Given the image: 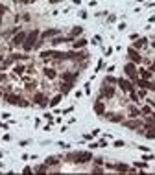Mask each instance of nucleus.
I'll return each mask as SVG.
<instances>
[{
  "instance_id": "1",
  "label": "nucleus",
  "mask_w": 155,
  "mask_h": 175,
  "mask_svg": "<svg viewBox=\"0 0 155 175\" xmlns=\"http://www.w3.org/2000/svg\"><path fill=\"white\" fill-rule=\"evenodd\" d=\"M37 39H39V32L37 30H32L28 35H26V39H24V42H22V48L26 50V52H30L32 48H35V42H37Z\"/></svg>"
},
{
  "instance_id": "2",
  "label": "nucleus",
  "mask_w": 155,
  "mask_h": 175,
  "mask_svg": "<svg viewBox=\"0 0 155 175\" xmlns=\"http://www.w3.org/2000/svg\"><path fill=\"white\" fill-rule=\"evenodd\" d=\"M70 158L74 164H83V162H87V160H91L92 158V155L89 153V151H81V153H76V155H70Z\"/></svg>"
},
{
  "instance_id": "3",
  "label": "nucleus",
  "mask_w": 155,
  "mask_h": 175,
  "mask_svg": "<svg viewBox=\"0 0 155 175\" xmlns=\"http://www.w3.org/2000/svg\"><path fill=\"white\" fill-rule=\"evenodd\" d=\"M6 100H7V102H9V103H15V105H21V107H26V105H28V103H26V102H22V100L19 98L17 94H7V96H6Z\"/></svg>"
},
{
  "instance_id": "4",
  "label": "nucleus",
  "mask_w": 155,
  "mask_h": 175,
  "mask_svg": "<svg viewBox=\"0 0 155 175\" xmlns=\"http://www.w3.org/2000/svg\"><path fill=\"white\" fill-rule=\"evenodd\" d=\"M124 72H126L127 76L131 77V79H137V68H135L133 63H127L126 67H124Z\"/></svg>"
},
{
  "instance_id": "5",
  "label": "nucleus",
  "mask_w": 155,
  "mask_h": 175,
  "mask_svg": "<svg viewBox=\"0 0 155 175\" xmlns=\"http://www.w3.org/2000/svg\"><path fill=\"white\" fill-rule=\"evenodd\" d=\"M116 83H118V87L122 88V90H126V92H131V90H133V85H131L127 79H124V77H120Z\"/></svg>"
},
{
  "instance_id": "6",
  "label": "nucleus",
  "mask_w": 155,
  "mask_h": 175,
  "mask_svg": "<svg viewBox=\"0 0 155 175\" xmlns=\"http://www.w3.org/2000/svg\"><path fill=\"white\" fill-rule=\"evenodd\" d=\"M26 35H28L26 32H19V33H17V35H15V37H13V44H15V46L22 44V42H24V39H26Z\"/></svg>"
},
{
  "instance_id": "7",
  "label": "nucleus",
  "mask_w": 155,
  "mask_h": 175,
  "mask_svg": "<svg viewBox=\"0 0 155 175\" xmlns=\"http://www.w3.org/2000/svg\"><path fill=\"white\" fill-rule=\"evenodd\" d=\"M127 55L133 59V63H140V61H142V57L138 55V52H137L135 48H129V50H127Z\"/></svg>"
},
{
  "instance_id": "8",
  "label": "nucleus",
  "mask_w": 155,
  "mask_h": 175,
  "mask_svg": "<svg viewBox=\"0 0 155 175\" xmlns=\"http://www.w3.org/2000/svg\"><path fill=\"white\" fill-rule=\"evenodd\" d=\"M33 102H35V103H39L41 107H44V105H46V96H44V94H41V92H37V94H35V98H33Z\"/></svg>"
},
{
  "instance_id": "9",
  "label": "nucleus",
  "mask_w": 155,
  "mask_h": 175,
  "mask_svg": "<svg viewBox=\"0 0 155 175\" xmlns=\"http://www.w3.org/2000/svg\"><path fill=\"white\" fill-rule=\"evenodd\" d=\"M133 46H135V48H138V50L144 48V46H148V39H144V37H142V39H137Z\"/></svg>"
},
{
  "instance_id": "10",
  "label": "nucleus",
  "mask_w": 155,
  "mask_h": 175,
  "mask_svg": "<svg viewBox=\"0 0 155 175\" xmlns=\"http://www.w3.org/2000/svg\"><path fill=\"white\" fill-rule=\"evenodd\" d=\"M63 79H65V83H74V81L78 79V76H76V74H65V76H63Z\"/></svg>"
},
{
  "instance_id": "11",
  "label": "nucleus",
  "mask_w": 155,
  "mask_h": 175,
  "mask_svg": "<svg viewBox=\"0 0 155 175\" xmlns=\"http://www.w3.org/2000/svg\"><path fill=\"white\" fill-rule=\"evenodd\" d=\"M103 111H105L103 103H102V102H96V103H94V112H96V114H103Z\"/></svg>"
},
{
  "instance_id": "12",
  "label": "nucleus",
  "mask_w": 155,
  "mask_h": 175,
  "mask_svg": "<svg viewBox=\"0 0 155 175\" xmlns=\"http://www.w3.org/2000/svg\"><path fill=\"white\" fill-rule=\"evenodd\" d=\"M109 168H115V170H118V172H129V168H127L126 164H111Z\"/></svg>"
},
{
  "instance_id": "13",
  "label": "nucleus",
  "mask_w": 155,
  "mask_h": 175,
  "mask_svg": "<svg viewBox=\"0 0 155 175\" xmlns=\"http://www.w3.org/2000/svg\"><path fill=\"white\" fill-rule=\"evenodd\" d=\"M102 94H103V96H105V98H111V96H113V94H115V90H113V88H111V87H103V90H102Z\"/></svg>"
},
{
  "instance_id": "14",
  "label": "nucleus",
  "mask_w": 155,
  "mask_h": 175,
  "mask_svg": "<svg viewBox=\"0 0 155 175\" xmlns=\"http://www.w3.org/2000/svg\"><path fill=\"white\" fill-rule=\"evenodd\" d=\"M57 162H59V158H57V157H48L44 160V164L46 166H54V164H57Z\"/></svg>"
},
{
  "instance_id": "15",
  "label": "nucleus",
  "mask_w": 155,
  "mask_h": 175,
  "mask_svg": "<svg viewBox=\"0 0 155 175\" xmlns=\"http://www.w3.org/2000/svg\"><path fill=\"white\" fill-rule=\"evenodd\" d=\"M81 32H83V28H81V26H76V28L72 30V35H70V39H74V37H78V35H81Z\"/></svg>"
},
{
  "instance_id": "16",
  "label": "nucleus",
  "mask_w": 155,
  "mask_h": 175,
  "mask_svg": "<svg viewBox=\"0 0 155 175\" xmlns=\"http://www.w3.org/2000/svg\"><path fill=\"white\" fill-rule=\"evenodd\" d=\"M83 46H87V39H79L74 42V48H83Z\"/></svg>"
},
{
  "instance_id": "17",
  "label": "nucleus",
  "mask_w": 155,
  "mask_h": 175,
  "mask_svg": "<svg viewBox=\"0 0 155 175\" xmlns=\"http://www.w3.org/2000/svg\"><path fill=\"white\" fill-rule=\"evenodd\" d=\"M44 74H46V77H50V79L56 77V70H52V68H44Z\"/></svg>"
},
{
  "instance_id": "18",
  "label": "nucleus",
  "mask_w": 155,
  "mask_h": 175,
  "mask_svg": "<svg viewBox=\"0 0 155 175\" xmlns=\"http://www.w3.org/2000/svg\"><path fill=\"white\" fill-rule=\"evenodd\" d=\"M57 33H59L57 30H48V32L42 33V37H54V35H57Z\"/></svg>"
},
{
  "instance_id": "19",
  "label": "nucleus",
  "mask_w": 155,
  "mask_h": 175,
  "mask_svg": "<svg viewBox=\"0 0 155 175\" xmlns=\"http://www.w3.org/2000/svg\"><path fill=\"white\" fill-rule=\"evenodd\" d=\"M59 102H61V94H57L56 98H52V102H50V105H52V107H56V105L59 103Z\"/></svg>"
},
{
  "instance_id": "20",
  "label": "nucleus",
  "mask_w": 155,
  "mask_h": 175,
  "mask_svg": "<svg viewBox=\"0 0 155 175\" xmlns=\"http://www.w3.org/2000/svg\"><path fill=\"white\" fill-rule=\"evenodd\" d=\"M146 138H155V127H152V129L146 131Z\"/></svg>"
},
{
  "instance_id": "21",
  "label": "nucleus",
  "mask_w": 155,
  "mask_h": 175,
  "mask_svg": "<svg viewBox=\"0 0 155 175\" xmlns=\"http://www.w3.org/2000/svg\"><path fill=\"white\" fill-rule=\"evenodd\" d=\"M140 76H142V79H150V77H152V74H150L148 70H140Z\"/></svg>"
},
{
  "instance_id": "22",
  "label": "nucleus",
  "mask_w": 155,
  "mask_h": 175,
  "mask_svg": "<svg viewBox=\"0 0 155 175\" xmlns=\"http://www.w3.org/2000/svg\"><path fill=\"white\" fill-rule=\"evenodd\" d=\"M109 118H111V122H120L122 116H120V114H109Z\"/></svg>"
},
{
  "instance_id": "23",
  "label": "nucleus",
  "mask_w": 155,
  "mask_h": 175,
  "mask_svg": "<svg viewBox=\"0 0 155 175\" xmlns=\"http://www.w3.org/2000/svg\"><path fill=\"white\" fill-rule=\"evenodd\" d=\"M135 166H137V168H148L146 162H135Z\"/></svg>"
},
{
  "instance_id": "24",
  "label": "nucleus",
  "mask_w": 155,
  "mask_h": 175,
  "mask_svg": "<svg viewBox=\"0 0 155 175\" xmlns=\"http://www.w3.org/2000/svg\"><path fill=\"white\" fill-rule=\"evenodd\" d=\"M129 112H131L133 116H137V114H138V109H135V107H129Z\"/></svg>"
},
{
  "instance_id": "25",
  "label": "nucleus",
  "mask_w": 155,
  "mask_h": 175,
  "mask_svg": "<svg viewBox=\"0 0 155 175\" xmlns=\"http://www.w3.org/2000/svg\"><path fill=\"white\" fill-rule=\"evenodd\" d=\"M126 125H127V127H137L138 122H126Z\"/></svg>"
},
{
  "instance_id": "26",
  "label": "nucleus",
  "mask_w": 155,
  "mask_h": 175,
  "mask_svg": "<svg viewBox=\"0 0 155 175\" xmlns=\"http://www.w3.org/2000/svg\"><path fill=\"white\" fill-rule=\"evenodd\" d=\"M115 146H116V147H122V146H124V142H122V140H116Z\"/></svg>"
},
{
  "instance_id": "27",
  "label": "nucleus",
  "mask_w": 155,
  "mask_h": 175,
  "mask_svg": "<svg viewBox=\"0 0 155 175\" xmlns=\"http://www.w3.org/2000/svg\"><path fill=\"white\" fill-rule=\"evenodd\" d=\"M131 100H135V102H137V100H138V96H137V94H135V92H133V90H131Z\"/></svg>"
},
{
  "instance_id": "28",
  "label": "nucleus",
  "mask_w": 155,
  "mask_h": 175,
  "mask_svg": "<svg viewBox=\"0 0 155 175\" xmlns=\"http://www.w3.org/2000/svg\"><path fill=\"white\" fill-rule=\"evenodd\" d=\"M142 112H144V114H150L152 111H150V107H144V109H142Z\"/></svg>"
},
{
  "instance_id": "29",
  "label": "nucleus",
  "mask_w": 155,
  "mask_h": 175,
  "mask_svg": "<svg viewBox=\"0 0 155 175\" xmlns=\"http://www.w3.org/2000/svg\"><path fill=\"white\" fill-rule=\"evenodd\" d=\"M4 11H6V9H4V7L0 6V24H2V13H4Z\"/></svg>"
},
{
  "instance_id": "30",
  "label": "nucleus",
  "mask_w": 155,
  "mask_h": 175,
  "mask_svg": "<svg viewBox=\"0 0 155 175\" xmlns=\"http://www.w3.org/2000/svg\"><path fill=\"white\" fill-rule=\"evenodd\" d=\"M22 70H24V67H17V68H15V72H17V74H21Z\"/></svg>"
},
{
  "instance_id": "31",
  "label": "nucleus",
  "mask_w": 155,
  "mask_h": 175,
  "mask_svg": "<svg viewBox=\"0 0 155 175\" xmlns=\"http://www.w3.org/2000/svg\"><path fill=\"white\" fill-rule=\"evenodd\" d=\"M21 2H24V4H32V2H35V0H21Z\"/></svg>"
},
{
  "instance_id": "32",
  "label": "nucleus",
  "mask_w": 155,
  "mask_h": 175,
  "mask_svg": "<svg viewBox=\"0 0 155 175\" xmlns=\"http://www.w3.org/2000/svg\"><path fill=\"white\" fill-rule=\"evenodd\" d=\"M150 88H153V90H155V83H150Z\"/></svg>"
},
{
  "instance_id": "33",
  "label": "nucleus",
  "mask_w": 155,
  "mask_h": 175,
  "mask_svg": "<svg viewBox=\"0 0 155 175\" xmlns=\"http://www.w3.org/2000/svg\"><path fill=\"white\" fill-rule=\"evenodd\" d=\"M50 2H52V4H57V2H61V0H50Z\"/></svg>"
},
{
  "instance_id": "34",
  "label": "nucleus",
  "mask_w": 155,
  "mask_h": 175,
  "mask_svg": "<svg viewBox=\"0 0 155 175\" xmlns=\"http://www.w3.org/2000/svg\"><path fill=\"white\" fill-rule=\"evenodd\" d=\"M152 70H153V72H155V63H153V65H152Z\"/></svg>"
},
{
  "instance_id": "35",
  "label": "nucleus",
  "mask_w": 155,
  "mask_h": 175,
  "mask_svg": "<svg viewBox=\"0 0 155 175\" xmlns=\"http://www.w3.org/2000/svg\"><path fill=\"white\" fill-rule=\"evenodd\" d=\"M72 2H74V4H79V0H72Z\"/></svg>"
},
{
  "instance_id": "36",
  "label": "nucleus",
  "mask_w": 155,
  "mask_h": 175,
  "mask_svg": "<svg viewBox=\"0 0 155 175\" xmlns=\"http://www.w3.org/2000/svg\"><path fill=\"white\" fill-rule=\"evenodd\" d=\"M153 48H155V41H153Z\"/></svg>"
},
{
  "instance_id": "37",
  "label": "nucleus",
  "mask_w": 155,
  "mask_h": 175,
  "mask_svg": "<svg viewBox=\"0 0 155 175\" xmlns=\"http://www.w3.org/2000/svg\"><path fill=\"white\" fill-rule=\"evenodd\" d=\"M0 61H2V55H0Z\"/></svg>"
},
{
  "instance_id": "38",
  "label": "nucleus",
  "mask_w": 155,
  "mask_h": 175,
  "mask_svg": "<svg viewBox=\"0 0 155 175\" xmlns=\"http://www.w3.org/2000/svg\"><path fill=\"white\" fill-rule=\"evenodd\" d=\"M0 166H2V164H0Z\"/></svg>"
}]
</instances>
